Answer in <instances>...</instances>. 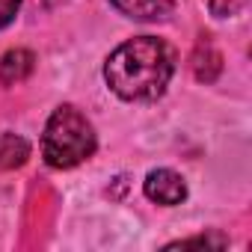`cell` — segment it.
Here are the masks:
<instances>
[{"instance_id":"6","label":"cell","mask_w":252,"mask_h":252,"mask_svg":"<svg viewBox=\"0 0 252 252\" xmlns=\"http://www.w3.org/2000/svg\"><path fill=\"white\" fill-rule=\"evenodd\" d=\"M30 158V143L15 134H0V172L18 169Z\"/></svg>"},{"instance_id":"8","label":"cell","mask_w":252,"mask_h":252,"mask_svg":"<svg viewBox=\"0 0 252 252\" xmlns=\"http://www.w3.org/2000/svg\"><path fill=\"white\" fill-rule=\"evenodd\" d=\"M246 3H249V0H208V6H211V12L217 18H231L237 12H243Z\"/></svg>"},{"instance_id":"2","label":"cell","mask_w":252,"mask_h":252,"mask_svg":"<svg viewBox=\"0 0 252 252\" xmlns=\"http://www.w3.org/2000/svg\"><path fill=\"white\" fill-rule=\"evenodd\" d=\"M95 146H98L95 128L77 107L65 104V107L54 110V116L45 125V137H42V155H45L48 166L71 169V166L83 163L86 158H92Z\"/></svg>"},{"instance_id":"9","label":"cell","mask_w":252,"mask_h":252,"mask_svg":"<svg viewBox=\"0 0 252 252\" xmlns=\"http://www.w3.org/2000/svg\"><path fill=\"white\" fill-rule=\"evenodd\" d=\"M18 9H21V0H0V30L15 21Z\"/></svg>"},{"instance_id":"7","label":"cell","mask_w":252,"mask_h":252,"mask_svg":"<svg viewBox=\"0 0 252 252\" xmlns=\"http://www.w3.org/2000/svg\"><path fill=\"white\" fill-rule=\"evenodd\" d=\"M190 246H228V240L222 234H199V237H187V240H175L166 249H190Z\"/></svg>"},{"instance_id":"5","label":"cell","mask_w":252,"mask_h":252,"mask_svg":"<svg viewBox=\"0 0 252 252\" xmlns=\"http://www.w3.org/2000/svg\"><path fill=\"white\" fill-rule=\"evenodd\" d=\"M110 3L131 15V18H140V21H158V18H166L169 15V0H110Z\"/></svg>"},{"instance_id":"1","label":"cell","mask_w":252,"mask_h":252,"mask_svg":"<svg viewBox=\"0 0 252 252\" xmlns=\"http://www.w3.org/2000/svg\"><path fill=\"white\" fill-rule=\"evenodd\" d=\"M175 60L166 42L140 36L119 45L104 63L107 86L125 101H155L169 86Z\"/></svg>"},{"instance_id":"4","label":"cell","mask_w":252,"mask_h":252,"mask_svg":"<svg viewBox=\"0 0 252 252\" xmlns=\"http://www.w3.org/2000/svg\"><path fill=\"white\" fill-rule=\"evenodd\" d=\"M36 68V57L27 51V48H15V51H6L3 60H0V83L6 86H15V83H24Z\"/></svg>"},{"instance_id":"3","label":"cell","mask_w":252,"mask_h":252,"mask_svg":"<svg viewBox=\"0 0 252 252\" xmlns=\"http://www.w3.org/2000/svg\"><path fill=\"white\" fill-rule=\"evenodd\" d=\"M146 196L158 205H181L187 199V184L172 169H155L146 178Z\"/></svg>"}]
</instances>
